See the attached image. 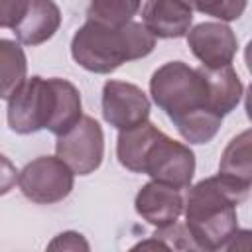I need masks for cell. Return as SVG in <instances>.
Instances as JSON below:
<instances>
[{
  "instance_id": "obj_1",
  "label": "cell",
  "mask_w": 252,
  "mask_h": 252,
  "mask_svg": "<svg viewBox=\"0 0 252 252\" xmlns=\"http://www.w3.org/2000/svg\"><path fill=\"white\" fill-rule=\"evenodd\" d=\"M150 94L185 142L207 144L220 130L222 116L211 106L201 67L193 69L183 61L163 63L150 79Z\"/></svg>"
},
{
  "instance_id": "obj_2",
  "label": "cell",
  "mask_w": 252,
  "mask_h": 252,
  "mask_svg": "<svg viewBox=\"0 0 252 252\" xmlns=\"http://www.w3.org/2000/svg\"><path fill=\"white\" fill-rule=\"evenodd\" d=\"M183 199L185 226L197 250H230L238 232L236 207L248 199L250 189L213 175L187 187Z\"/></svg>"
},
{
  "instance_id": "obj_3",
  "label": "cell",
  "mask_w": 252,
  "mask_h": 252,
  "mask_svg": "<svg viewBox=\"0 0 252 252\" xmlns=\"http://www.w3.org/2000/svg\"><path fill=\"white\" fill-rule=\"evenodd\" d=\"M156 47L154 33L140 22L106 26L87 20L71 39V57L91 73L106 75L126 61L148 57Z\"/></svg>"
},
{
  "instance_id": "obj_4",
  "label": "cell",
  "mask_w": 252,
  "mask_h": 252,
  "mask_svg": "<svg viewBox=\"0 0 252 252\" xmlns=\"http://www.w3.org/2000/svg\"><path fill=\"white\" fill-rule=\"evenodd\" d=\"M71 108V83L67 79H43L39 75L26 81L8 98V126L16 134H33L43 128L53 132Z\"/></svg>"
},
{
  "instance_id": "obj_5",
  "label": "cell",
  "mask_w": 252,
  "mask_h": 252,
  "mask_svg": "<svg viewBox=\"0 0 252 252\" xmlns=\"http://www.w3.org/2000/svg\"><path fill=\"white\" fill-rule=\"evenodd\" d=\"M75 185V173L57 156H39L18 171V187L26 199L37 205H53L67 199Z\"/></svg>"
},
{
  "instance_id": "obj_6",
  "label": "cell",
  "mask_w": 252,
  "mask_h": 252,
  "mask_svg": "<svg viewBox=\"0 0 252 252\" xmlns=\"http://www.w3.org/2000/svg\"><path fill=\"white\" fill-rule=\"evenodd\" d=\"M142 173L173 189H187L195 175V154L183 142L161 132L144 156Z\"/></svg>"
},
{
  "instance_id": "obj_7",
  "label": "cell",
  "mask_w": 252,
  "mask_h": 252,
  "mask_svg": "<svg viewBox=\"0 0 252 252\" xmlns=\"http://www.w3.org/2000/svg\"><path fill=\"white\" fill-rule=\"evenodd\" d=\"M55 156L63 159L75 175L96 171L104 158V134L100 124L93 116H81L73 128L57 136Z\"/></svg>"
},
{
  "instance_id": "obj_8",
  "label": "cell",
  "mask_w": 252,
  "mask_h": 252,
  "mask_svg": "<svg viewBox=\"0 0 252 252\" xmlns=\"http://www.w3.org/2000/svg\"><path fill=\"white\" fill-rule=\"evenodd\" d=\"M102 118L116 130L138 126L150 116V98L134 83L110 79L102 87Z\"/></svg>"
},
{
  "instance_id": "obj_9",
  "label": "cell",
  "mask_w": 252,
  "mask_h": 252,
  "mask_svg": "<svg viewBox=\"0 0 252 252\" xmlns=\"http://www.w3.org/2000/svg\"><path fill=\"white\" fill-rule=\"evenodd\" d=\"M185 37L191 53L209 69L230 65L238 51L236 33L224 22H201L189 28Z\"/></svg>"
},
{
  "instance_id": "obj_10",
  "label": "cell",
  "mask_w": 252,
  "mask_h": 252,
  "mask_svg": "<svg viewBox=\"0 0 252 252\" xmlns=\"http://www.w3.org/2000/svg\"><path fill=\"white\" fill-rule=\"evenodd\" d=\"M136 213L156 228L175 222L183 213V197L179 189H173L159 181H148L142 185L134 199Z\"/></svg>"
},
{
  "instance_id": "obj_11",
  "label": "cell",
  "mask_w": 252,
  "mask_h": 252,
  "mask_svg": "<svg viewBox=\"0 0 252 252\" xmlns=\"http://www.w3.org/2000/svg\"><path fill=\"white\" fill-rule=\"evenodd\" d=\"M144 26L161 39L185 37L193 24V8L187 0H148L142 8Z\"/></svg>"
},
{
  "instance_id": "obj_12",
  "label": "cell",
  "mask_w": 252,
  "mask_h": 252,
  "mask_svg": "<svg viewBox=\"0 0 252 252\" xmlns=\"http://www.w3.org/2000/svg\"><path fill=\"white\" fill-rule=\"evenodd\" d=\"M61 26V10L53 0H26L24 12L12 32L24 45H41L55 35Z\"/></svg>"
},
{
  "instance_id": "obj_13",
  "label": "cell",
  "mask_w": 252,
  "mask_h": 252,
  "mask_svg": "<svg viewBox=\"0 0 252 252\" xmlns=\"http://www.w3.org/2000/svg\"><path fill=\"white\" fill-rule=\"evenodd\" d=\"M203 75L207 81V89H209V100L215 112H219L222 118L226 114H230L240 98H242V81L238 77V73L232 69V65H222V67H203Z\"/></svg>"
},
{
  "instance_id": "obj_14",
  "label": "cell",
  "mask_w": 252,
  "mask_h": 252,
  "mask_svg": "<svg viewBox=\"0 0 252 252\" xmlns=\"http://www.w3.org/2000/svg\"><path fill=\"white\" fill-rule=\"evenodd\" d=\"M252 132L244 130L238 136H234L219 161V175L232 181L238 187L250 189L252 187Z\"/></svg>"
},
{
  "instance_id": "obj_15",
  "label": "cell",
  "mask_w": 252,
  "mask_h": 252,
  "mask_svg": "<svg viewBox=\"0 0 252 252\" xmlns=\"http://www.w3.org/2000/svg\"><path fill=\"white\" fill-rule=\"evenodd\" d=\"M161 134V130L152 124L150 120L126 128V130H118V140H116V158L120 161L122 167L134 171V173H142V163H144V156L150 148V144Z\"/></svg>"
},
{
  "instance_id": "obj_16",
  "label": "cell",
  "mask_w": 252,
  "mask_h": 252,
  "mask_svg": "<svg viewBox=\"0 0 252 252\" xmlns=\"http://www.w3.org/2000/svg\"><path fill=\"white\" fill-rule=\"evenodd\" d=\"M28 59L20 41L0 37V98H10L26 81Z\"/></svg>"
},
{
  "instance_id": "obj_17",
  "label": "cell",
  "mask_w": 252,
  "mask_h": 252,
  "mask_svg": "<svg viewBox=\"0 0 252 252\" xmlns=\"http://www.w3.org/2000/svg\"><path fill=\"white\" fill-rule=\"evenodd\" d=\"M140 8L142 0H91L87 20H94L106 26H122L130 22Z\"/></svg>"
},
{
  "instance_id": "obj_18",
  "label": "cell",
  "mask_w": 252,
  "mask_h": 252,
  "mask_svg": "<svg viewBox=\"0 0 252 252\" xmlns=\"http://www.w3.org/2000/svg\"><path fill=\"white\" fill-rule=\"evenodd\" d=\"M165 248V250H197L195 242L191 240V234L187 230L185 224H179L177 220L165 226L156 228V232L152 234V240L140 242L134 248Z\"/></svg>"
},
{
  "instance_id": "obj_19",
  "label": "cell",
  "mask_w": 252,
  "mask_h": 252,
  "mask_svg": "<svg viewBox=\"0 0 252 252\" xmlns=\"http://www.w3.org/2000/svg\"><path fill=\"white\" fill-rule=\"evenodd\" d=\"M187 2L191 4L193 10L205 16H213L219 22L238 20L248 4V0H187Z\"/></svg>"
},
{
  "instance_id": "obj_20",
  "label": "cell",
  "mask_w": 252,
  "mask_h": 252,
  "mask_svg": "<svg viewBox=\"0 0 252 252\" xmlns=\"http://www.w3.org/2000/svg\"><path fill=\"white\" fill-rule=\"evenodd\" d=\"M49 250H89V242L85 240L83 234L75 232V230H67V232H61L57 234L49 244H47Z\"/></svg>"
},
{
  "instance_id": "obj_21",
  "label": "cell",
  "mask_w": 252,
  "mask_h": 252,
  "mask_svg": "<svg viewBox=\"0 0 252 252\" xmlns=\"http://www.w3.org/2000/svg\"><path fill=\"white\" fill-rule=\"evenodd\" d=\"M26 0H0V28H14L22 16Z\"/></svg>"
},
{
  "instance_id": "obj_22",
  "label": "cell",
  "mask_w": 252,
  "mask_h": 252,
  "mask_svg": "<svg viewBox=\"0 0 252 252\" xmlns=\"http://www.w3.org/2000/svg\"><path fill=\"white\" fill-rule=\"evenodd\" d=\"M16 183H18V169H16V165L4 154H0V195L10 193Z\"/></svg>"
}]
</instances>
